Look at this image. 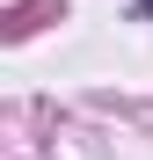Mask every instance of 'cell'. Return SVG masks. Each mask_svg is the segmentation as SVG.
I'll return each mask as SVG.
<instances>
[{"label":"cell","mask_w":153,"mask_h":160,"mask_svg":"<svg viewBox=\"0 0 153 160\" xmlns=\"http://www.w3.org/2000/svg\"><path fill=\"white\" fill-rule=\"evenodd\" d=\"M139 8H146V15H153V0H139Z\"/></svg>","instance_id":"obj_1"}]
</instances>
